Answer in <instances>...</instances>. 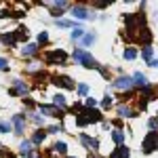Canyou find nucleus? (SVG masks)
I'll return each mask as SVG.
<instances>
[{"mask_svg":"<svg viewBox=\"0 0 158 158\" xmlns=\"http://www.w3.org/2000/svg\"><path fill=\"white\" fill-rule=\"evenodd\" d=\"M124 23H127V36L137 38L139 32L146 27L143 25V13H135V15H127L124 17Z\"/></svg>","mask_w":158,"mask_h":158,"instance_id":"f257e3e1","label":"nucleus"},{"mask_svg":"<svg viewBox=\"0 0 158 158\" xmlns=\"http://www.w3.org/2000/svg\"><path fill=\"white\" fill-rule=\"evenodd\" d=\"M101 120V114H99L97 110H85V112H80L78 116H76V124H80V127H85L89 122H99Z\"/></svg>","mask_w":158,"mask_h":158,"instance_id":"f03ea898","label":"nucleus"},{"mask_svg":"<svg viewBox=\"0 0 158 158\" xmlns=\"http://www.w3.org/2000/svg\"><path fill=\"white\" fill-rule=\"evenodd\" d=\"M74 59L80 61V63H82L85 68H97V65H99L97 61L93 59V57H91L89 53H85L82 49H76V51H74Z\"/></svg>","mask_w":158,"mask_h":158,"instance_id":"7ed1b4c3","label":"nucleus"},{"mask_svg":"<svg viewBox=\"0 0 158 158\" xmlns=\"http://www.w3.org/2000/svg\"><path fill=\"white\" fill-rule=\"evenodd\" d=\"M141 148H143V154H152V152L156 150L158 148V133L156 131H150V133H148V137L143 139Z\"/></svg>","mask_w":158,"mask_h":158,"instance_id":"20e7f679","label":"nucleus"},{"mask_svg":"<svg viewBox=\"0 0 158 158\" xmlns=\"http://www.w3.org/2000/svg\"><path fill=\"white\" fill-rule=\"evenodd\" d=\"M44 59L49 61V63H65L68 55H65L63 51H51V53H47V55H44Z\"/></svg>","mask_w":158,"mask_h":158,"instance_id":"39448f33","label":"nucleus"},{"mask_svg":"<svg viewBox=\"0 0 158 158\" xmlns=\"http://www.w3.org/2000/svg\"><path fill=\"white\" fill-rule=\"evenodd\" d=\"M40 112L47 114V116H55V118H61V116H63V112H61L57 106H40Z\"/></svg>","mask_w":158,"mask_h":158,"instance_id":"423d86ee","label":"nucleus"},{"mask_svg":"<svg viewBox=\"0 0 158 158\" xmlns=\"http://www.w3.org/2000/svg\"><path fill=\"white\" fill-rule=\"evenodd\" d=\"M53 82H55V85H59V86H63V89H74L72 78H68V76H55V78H53Z\"/></svg>","mask_w":158,"mask_h":158,"instance_id":"0eeeda50","label":"nucleus"},{"mask_svg":"<svg viewBox=\"0 0 158 158\" xmlns=\"http://www.w3.org/2000/svg\"><path fill=\"white\" fill-rule=\"evenodd\" d=\"M114 86L120 89V91H122V89H131V86H133V80H131L129 76H120V78L114 82Z\"/></svg>","mask_w":158,"mask_h":158,"instance_id":"6e6552de","label":"nucleus"},{"mask_svg":"<svg viewBox=\"0 0 158 158\" xmlns=\"http://www.w3.org/2000/svg\"><path fill=\"white\" fill-rule=\"evenodd\" d=\"M72 15L76 19H89L91 17V13L86 11L85 6H72Z\"/></svg>","mask_w":158,"mask_h":158,"instance_id":"1a4fd4ad","label":"nucleus"},{"mask_svg":"<svg viewBox=\"0 0 158 158\" xmlns=\"http://www.w3.org/2000/svg\"><path fill=\"white\" fill-rule=\"evenodd\" d=\"M13 85H15V89L11 91L13 95H25V93H27V85H23L21 80H15Z\"/></svg>","mask_w":158,"mask_h":158,"instance_id":"9d476101","label":"nucleus"},{"mask_svg":"<svg viewBox=\"0 0 158 158\" xmlns=\"http://www.w3.org/2000/svg\"><path fill=\"white\" fill-rule=\"evenodd\" d=\"M23 116H19V114H17V116H15V118H13V127H15V133L17 135H21L23 133Z\"/></svg>","mask_w":158,"mask_h":158,"instance_id":"9b49d317","label":"nucleus"},{"mask_svg":"<svg viewBox=\"0 0 158 158\" xmlns=\"http://www.w3.org/2000/svg\"><path fill=\"white\" fill-rule=\"evenodd\" d=\"M0 40H2V44L13 47V44L17 42V34H15V32H13V34H2V36H0Z\"/></svg>","mask_w":158,"mask_h":158,"instance_id":"f8f14e48","label":"nucleus"},{"mask_svg":"<svg viewBox=\"0 0 158 158\" xmlns=\"http://www.w3.org/2000/svg\"><path fill=\"white\" fill-rule=\"evenodd\" d=\"M118 116H120V118H133L135 112L129 108V106H118Z\"/></svg>","mask_w":158,"mask_h":158,"instance_id":"ddd939ff","label":"nucleus"},{"mask_svg":"<svg viewBox=\"0 0 158 158\" xmlns=\"http://www.w3.org/2000/svg\"><path fill=\"white\" fill-rule=\"evenodd\" d=\"M129 154H131V152H129V148H127V146H118V148H116V152L112 154V158H129Z\"/></svg>","mask_w":158,"mask_h":158,"instance_id":"4468645a","label":"nucleus"},{"mask_svg":"<svg viewBox=\"0 0 158 158\" xmlns=\"http://www.w3.org/2000/svg\"><path fill=\"white\" fill-rule=\"evenodd\" d=\"M38 51V47L36 44H25L23 49H21V55H25V57H30V55H34Z\"/></svg>","mask_w":158,"mask_h":158,"instance_id":"2eb2a0df","label":"nucleus"},{"mask_svg":"<svg viewBox=\"0 0 158 158\" xmlns=\"http://www.w3.org/2000/svg\"><path fill=\"white\" fill-rule=\"evenodd\" d=\"M150 38H152V34H150V30H148V27H143V30H141V32H139V36H137V40H141V42H150Z\"/></svg>","mask_w":158,"mask_h":158,"instance_id":"dca6fc26","label":"nucleus"},{"mask_svg":"<svg viewBox=\"0 0 158 158\" xmlns=\"http://www.w3.org/2000/svg\"><path fill=\"white\" fill-rule=\"evenodd\" d=\"M146 80H148V78H146V76H143V74H141V72H137V74H135V76H133V85L146 86Z\"/></svg>","mask_w":158,"mask_h":158,"instance_id":"f3484780","label":"nucleus"},{"mask_svg":"<svg viewBox=\"0 0 158 158\" xmlns=\"http://www.w3.org/2000/svg\"><path fill=\"white\" fill-rule=\"evenodd\" d=\"M112 137H114V141H116L118 146H124V133H122V131H114Z\"/></svg>","mask_w":158,"mask_h":158,"instance_id":"a211bd4d","label":"nucleus"},{"mask_svg":"<svg viewBox=\"0 0 158 158\" xmlns=\"http://www.w3.org/2000/svg\"><path fill=\"white\" fill-rule=\"evenodd\" d=\"M95 42V34H85L82 36V47H91Z\"/></svg>","mask_w":158,"mask_h":158,"instance_id":"6ab92c4d","label":"nucleus"},{"mask_svg":"<svg viewBox=\"0 0 158 158\" xmlns=\"http://www.w3.org/2000/svg\"><path fill=\"white\" fill-rule=\"evenodd\" d=\"M44 137H47V133H44V131H36V133H34V137H32V141H34V143H42V141H44Z\"/></svg>","mask_w":158,"mask_h":158,"instance_id":"aec40b11","label":"nucleus"},{"mask_svg":"<svg viewBox=\"0 0 158 158\" xmlns=\"http://www.w3.org/2000/svg\"><path fill=\"white\" fill-rule=\"evenodd\" d=\"M53 152H59V154H65V152H68V146H65L63 141H59V143H55V146H53Z\"/></svg>","mask_w":158,"mask_h":158,"instance_id":"412c9836","label":"nucleus"},{"mask_svg":"<svg viewBox=\"0 0 158 158\" xmlns=\"http://www.w3.org/2000/svg\"><path fill=\"white\" fill-rule=\"evenodd\" d=\"M141 57H143V59L150 63V61H152V47H143V51H141Z\"/></svg>","mask_w":158,"mask_h":158,"instance_id":"4be33fe9","label":"nucleus"},{"mask_svg":"<svg viewBox=\"0 0 158 158\" xmlns=\"http://www.w3.org/2000/svg\"><path fill=\"white\" fill-rule=\"evenodd\" d=\"M85 36V32H82V27H74L72 30V40H78V38Z\"/></svg>","mask_w":158,"mask_h":158,"instance_id":"5701e85b","label":"nucleus"},{"mask_svg":"<svg viewBox=\"0 0 158 158\" xmlns=\"http://www.w3.org/2000/svg\"><path fill=\"white\" fill-rule=\"evenodd\" d=\"M30 150H32V143H30V141H23V143L19 146V152H21V154H30Z\"/></svg>","mask_w":158,"mask_h":158,"instance_id":"b1692460","label":"nucleus"},{"mask_svg":"<svg viewBox=\"0 0 158 158\" xmlns=\"http://www.w3.org/2000/svg\"><path fill=\"white\" fill-rule=\"evenodd\" d=\"M135 57H137V51H135V49H127V51H124V59L131 61V59H135Z\"/></svg>","mask_w":158,"mask_h":158,"instance_id":"393cba45","label":"nucleus"},{"mask_svg":"<svg viewBox=\"0 0 158 158\" xmlns=\"http://www.w3.org/2000/svg\"><path fill=\"white\" fill-rule=\"evenodd\" d=\"M55 106L65 108V97H63V95H55Z\"/></svg>","mask_w":158,"mask_h":158,"instance_id":"a878e982","label":"nucleus"},{"mask_svg":"<svg viewBox=\"0 0 158 158\" xmlns=\"http://www.w3.org/2000/svg\"><path fill=\"white\" fill-rule=\"evenodd\" d=\"M11 131V122H0V133H9Z\"/></svg>","mask_w":158,"mask_h":158,"instance_id":"bb28decb","label":"nucleus"},{"mask_svg":"<svg viewBox=\"0 0 158 158\" xmlns=\"http://www.w3.org/2000/svg\"><path fill=\"white\" fill-rule=\"evenodd\" d=\"M47 40H49V36H47V32H40V34H38V42H40V44H44Z\"/></svg>","mask_w":158,"mask_h":158,"instance_id":"cd10ccee","label":"nucleus"},{"mask_svg":"<svg viewBox=\"0 0 158 158\" xmlns=\"http://www.w3.org/2000/svg\"><path fill=\"white\" fill-rule=\"evenodd\" d=\"M57 25H59V27H72V21H65V19H59V21H57Z\"/></svg>","mask_w":158,"mask_h":158,"instance_id":"c85d7f7f","label":"nucleus"},{"mask_svg":"<svg viewBox=\"0 0 158 158\" xmlns=\"http://www.w3.org/2000/svg\"><path fill=\"white\" fill-rule=\"evenodd\" d=\"M101 106H103V108H110V106H112V97H103V101H101Z\"/></svg>","mask_w":158,"mask_h":158,"instance_id":"c756f323","label":"nucleus"},{"mask_svg":"<svg viewBox=\"0 0 158 158\" xmlns=\"http://www.w3.org/2000/svg\"><path fill=\"white\" fill-rule=\"evenodd\" d=\"M36 70H40V63H30L27 65V72H36Z\"/></svg>","mask_w":158,"mask_h":158,"instance_id":"7c9ffc66","label":"nucleus"},{"mask_svg":"<svg viewBox=\"0 0 158 158\" xmlns=\"http://www.w3.org/2000/svg\"><path fill=\"white\" fill-rule=\"evenodd\" d=\"M85 106H86V108H93V106H95V99H93V97H86L85 99Z\"/></svg>","mask_w":158,"mask_h":158,"instance_id":"2f4dec72","label":"nucleus"},{"mask_svg":"<svg viewBox=\"0 0 158 158\" xmlns=\"http://www.w3.org/2000/svg\"><path fill=\"white\" fill-rule=\"evenodd\" d=\"M78 93H80V95H86V93H89V86H86V85H80V86H78Z\"/></svg>","mask_w":158,"mask_h":158,"instance_id":"473e14b6","label":"nucleus"},{"mask_svg":"<svg viewBox=\"0 0 158 158\" xmlns=\"http://www.w3.org/2000/svg\"><path fill=\"white\" fill-rule=\"evenodd\" d=\"M6 68H9V61H6V59H2V57H0V70H6Z\"/></svg>","mask_w":158,"mask_h":158,"instance_id":"72a5a7b5","label":"nucleus"},{"mask_svg":"<svg viewBox=\"0 0 158 158\" xmlns=\"http://www.w3.org/2000/svg\"><path fill=\"white\" fill-rule=\"evenodd\" d=\"M158 127V120L156 118H152V120H150V129H152V131H154V129H156Z\"/></svg>","mask_w":158,"mask_h":158,"instance_id":"f704fd0d","label":"nucleus"},{"mask_svg":"<svg viewBox=\"0 0 158 158\" xmlns=\"http://www.w3.org/2000/svg\"><path fill=\"white\" fill-rule=\"evenodd\" d=\"M91 141H93V139H89L86 135H82V143H85V146H91Z\"/></svg>","mask_w":158,"mask_h":158,"instance_id":"c9c22d12","label":"nucleus"},{"mask_svg":"<svg viewBox=\"0 0 158 158\" xmlns=\"http://www.w3.org/2000/svg\"><path fill=\"white\" fill-rule=\"evenodd\" d=\"M59 131H61L59 127H51V129H49V133H59Z\"/></svg>","mask_w":158,"mask_h":158,"instance_id":"e433bc0d","label":"nucleus"},{"mask_svg":"<svg viewBox=\"0 0 158 158\" xmlns=\"http://www.w3.org/2000/svg\"><path fill=\"white\" fill-rule=\"evenodd\" d=\"M150 65H152V68H158V59H152V61H150Z\"/></svg>","mask_w":158,"mask_h":158,"instance_id":"4c0bfd02","label":"nucleus"}]
</instances>
